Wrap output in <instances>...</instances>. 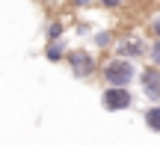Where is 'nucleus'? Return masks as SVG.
Returning <instances> with one entry per match:
<instances>
[{
	"label": "nucleus",
	"instance_id": "nucleus-9",
	"mask_svg": "<svg viewBox=\"0 0 160 145\" xmlns=\"http://www.w3.org/2000/svg\"><path fill=\"white\" fill-rule=\"evenodd\" d=\"M148 56H151V65H157V68H160V39H154L148 45Z\"/></svg>",
	"mask_w": 160,
	"mask_h": 145
},
{
	"label": "nucleus",
	"instance_id": "nucleus-7",
	"mask_svg": "<svg viewBox=\"0 0 160 145\" xmlns=\"http://www.w3.org/2000/svg\"><path fill=\"white\" fill-rule=\"evenodd\" d=\"M145 124H148V130L160 133V107H157V104L145 110Z\"/></svg>",
	"mask_w": 160,
	"mask_h": 145
},
{
	"label": "nucleus",
	"instance_id": "nucleus-10",
	"mask_svg": "<svg viewBox=\"0 0 160 145\" xmlns=\"http://www.w3.org/2000/svg\"><path fill=\"white\" fill-rule=\"evenodd\" d=\"M95 45L98 47H110L113 45V33H95Z\"/></svg>",
	"mask_w": 160,
	"mask_h": 145
},
{
	"label": "nucleus",
	"instance_id": "nucleus-11",
	"mask_svg": "<svg viewBox=\"0 0 160 145\" xmlns=\"http://www.w3.org/2000/svg\"><path fill=\"white\" fill-rule=\"evenodd\" d=\"M148 30H151V36H154V39H160V12L148 21Z\"/></svg>",
	"mask_w": 160,
	"mask_h": 145
},
{
	"label": "nucleus",
	"instance_id": "nucleus-6",
	"mask_svg": "<svg viewBox=\"0 0 160 145\" xmlns=\"http://www.w3.org/2000/svg\"><path fill=\"white\" fill-rule=\"evenodd\" d=\"M45 56L51 59V62H65V47L59 45V39H57V41H48V47H45Z\"/></svg>",
	"mask_w": 160,
	"mask_h": 145
},
{
	"label": "nucleus",
	"instance_id": "nucleus-13",
	"mask_svg": "<svg viewBox=\"0 0 160 145\" xmlns=\"http://www.w3.org/2000/svg\"><path fill=\"white\" fill-rule=\"evenodd\" d=\"M74 6H89V3H95V0H71Z\"/></svg>",
	"mask_w": 160,
	"mask_h": 145
},
{
	"label": "nucleus",
	"instance_id": "nucleus-3",
	"mask_svg": "<svg viewBox=\"0 0 160 145\" xmlns=\"http://www.w3.org/2000/svg\"><path fill=\"white\" fill-rule=\"evenodd\" d=\"M65 62H68L71 74H74V77H83V80L98 71V59L92 56L89 51H71V53H65Z\"/></svg>",
	"mask_w": 160,
	"mask_h": 145
},
{
	"label": "nucleus",
	"instance_id": "nucleus-14",
	"mask_svg": "<svg viewBox=\"0 0 160 145\" xmlns=\"http://www.w3.org/2000/svg\"><path fill=\"white\" fill-rule=\"evenodd\" d=\"M139 3H145V0H139Z\"/></svg>",
	"mask_w": 160,
	"mask_h": 145
},
{
	"label": "nucleus",
	"instance_id": "nucleus-5",
	"mask_svg": "<svg viewBox=\"0 0 160 145\" xmlns=\"http://www.w3.org/2000/svg\"><path fill=\"white\" fill-rule=\"evenodd\" d=\"M145 51H148V47H145L142 41L137 39V36H128V39L119 41V56H131V59H137V56H142Z\"/></svg>",
	"mask_w": 160,
	"mask_h": 145
},
{
	"label": "nucleus",
	"instance_id": "nucleus-4",
	"mask_svg": "<svg viewBox=\"0 0 160 145\" xmlns=\"http://www.w3.org/2000/svg\"><path fill=\"white\" fill-rule=\"evenodd\" d=\"M139 83H142V92L151 98V104H160V68L148 65V68L139 71Z\"/></svg>",
	"mask_w": 160,
	"mask_h": 145
},
{
	"label": "nucleus",
	"instance_id": "nucleus-1",
	"mask_svg": "<svg viewBox=\"0 0 160 145\" xmlns=\"http://www.w3.org/2000/svg\"><path fill=\"white\" fill-rule=\"evenodd\" d=\"M133 77H137V65L131 56H113L101 68V80L107 86H131Z\"/></svg>",
	"mask_w": 160,
	"mask_h": 145
},
{
	"label": "nucleus",
	"instance_id": "nucleus-12",
	"mask_svg": "<svg viewBox=\"0 0 160 145\" xmlns=\"http://www.w3.org/2000/svg\"><path fill=\"white\" fill-rule=\"evenodd\" d=\"M95 3L107 6V9H122V6H125V0H95Z\"/></svg>",
	"mask_w": 160,
	"mask_h": 145
},
{
	"label": "nucleus",
	"instance_id": "nucleus-8",
	"mask_svg": "<svg viewBox=\"0 0 160 145\" xmlns=\"http://www.w3.org/2000/svg\"><path fill=\"white\" fill-rule=\"evenodd\" d=\"M57 39H62V21H51V27H48V41Z\"/></svg>",
	"mask_w": 160,
	"mask_h": 145
},
{
	"label": "nucleus",
	"instance_id": "nucleus-2",
	"mask_svg": "<svg viewBox=\"0 0 160 145\" xmlns=\"http://www.w3.org/2000/svg\"><path fill=\"white\" fill-rule=\"evenodd\" d=\"M101 104H104V110H110V113H122V110H128V107L133 104L131 89H128V86H104V92H101Z\"/></svg>",
	"mask_w": 160,
	"mask_h": 145
}]
</instances>
